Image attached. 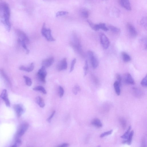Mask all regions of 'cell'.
<instances>
[{"mask_svg": "<svg viewBox=\"0 0 147 147\" xmlns=\"http://www.w3.org/2000/svg\"><path fill=\"white\" fill-rule=\"evenodd\" d=\"M72 40L70 43V45L78 54L83 56V52L79 38L77 36L74 35L72 36Z\"/></svg>", "mask_w": 147, "mask_h": 147, "instance_id": "1", "label": "cell"}, {"mask_svg": "<svg viewBox=\"0 0 147 147\" xmlns=\"http://www.w3.org/2000/svg\"><path fill=\"white\" fill-rule=\"evenodd\" d=\"M41 33L42 35L45 37L48 41H54L55 39L52 37L51 33V30L50 29H47L46 27L45 24L44 23L41 29Z\"/></svg>", "mask_w": 147, "mask_h": 147, "instance_id": "2", "label": "cell"}, {"mask_svg": "<svg viewBox=\"0 0 147 147\" xmlns=\"http://www.w3.org/2000/svg\"><path fill=\"white\" fill-rule=\"evenodd\" d=\"M47 73L46 68L42 66L41 68L38 70L37 74V77L40 81L43 83L46 82L45 78L47 75Z\"/></svg>", "mask_w": 147, "mask_h": 147, "instance_id": "3", "label": "cell"}, {"mask_svg": "<svg viewBox=\"0 0 147 147\" xmlns=\"http://www.w3.org/2000/svg\"><path fill=\"white\" fill-rule=\"evenodd\" d=\"M29 127V124L27 123L21 125L18 129L17 134L15 136V138H19L21 137L25 133Z\"/></svg>", "mask_w": 147, "mask_h": 147, "instance_id": "4", "label": "cell"}, {"mask_svg": "<svg viewBox=\"0 0 147 147\" xmlns=\"http://www.w3.org/2000/svg\"><path fill=\"white\" fill-rule=\"evenodd\" d=\"M88 54L91 62L92 67L94 69H95L97 68L99 65V61L97 58L94 55L93 52L90 50L88 51Z\"/></svg>", "mask_w": 147, "mask_h": 147, "instance_id": "5", "label": "cell"}, {"mask_svg": "<svg viewBox=\"0 0 147 147\" xmlns=\"http://www.w3.org/2000/svg\"><path fill=\"white\" fill-rule=\"evenodd\" d=\"M101 43L103 47L105 49H107L109 47L110 42L109 39L107 36L103 33H101L100 35Z\"/></svg>", "mask_w": 147, "mask_h": 147, "instance_id": "6", "label": "cell"}, {"mask_svg": "<svg viewBox=\"0 0 147 147\" xmlns=\"http://www.w3.org/2000/svg\"><path fill=\"white\" fill-rule=\"evenodd\" d=\"M14 108L16 114L18 117L21 116L25 111V108L21 104L15 105L14 106Z\"/></svg>", "mask_w": 147, "mask_h": 147, "instance_id": "7", "label": "cell"}, {"mask_svg": "<svg viewBox=\"0 0 147 147\" xmlns=\"http://www.w3.org/2000/svg\"><path fill=\"white\" fill-rule=\"evenodd\" d=\"M68 67V64L67 59L64 58L60 61L57 65V69L59 71L66 70Z\"/></svg>", "mask_w": 147, "mask_h": 147, "instance_id": "8", "label": "cell"}, {"mask_svg": "<svg viewBox=\"0 0 147 147\" xmlns=\"http://www.w3.org/2000/svg\"><path fill=\"white\" fill-rule=\"evenodd\" d=\"M127 27L130 35L132 37H135L137 35V32L134 26L131 24L128 23L127 25Z\"/></svg>", "mask_w": 147, "mask_h": 147, "instance_id": "9", "label": "cell"}, {"mask_svg": "<svg viewBox=\"0 0 147 147\" xmlns=\"http://www.w3.org/2000/svg\"><path fill=\"white\" fill-rule=\"evenodd\" d=\"M54 61V58L53 57H50L47 59H44L42 61V66H43L45 68L50 67L53 64Z\"/></svg>", "mask_w": 147, "mask_h": 147, "instance_id": "10", "label": "cell"}, {"mask_svg": "<svg viewBox=\"0 0 147 147\" xmlns=\"http://www.w3.org/2000/svg\"><path fill=\"white\" fill-rule=\"evenodd\" d=\"M119 3L122 7L128 11L131 10V7L129 0H118Z\"/></svg>", "mask_w": 147, "mask_h": 147, "instance_id": "11", "label": "cell"}, {"mask_svg": "<svg viewBox=\"0 0 147 147\" xmlns=\"http://www.w3.org/2000/svg\"><path fill=\"white\" fill-rule=\"evenodd\" d=\"M0 96L5 102L6 106L8 107H10V102L8 98L7 90L5 89L3 90Z\"/></svg>", "mask_w": 147, "mask_h": 147, "instance_id": "12", "label": "cell"}, {"mask_svg": "<svg viewBox=\"0 0 147 147\" xmlns=\"http://www.w3.org/2000/svg\"><path fill=\"white\" fill-rule=\"evenodd\" d=\"M16 33L18 37L21 38L22 40H24L27 43L29 42V38L24 32L19 30H17L16 31Z\"/></svg>", "mask_w": 147, "mask_h": 147, "instance_id": "13", "label": "cell"}, {"mask_svg": "<svg viewBox=\"0 0 147 147\" xmlns=\"http://www.w3.org/2000/svg\"><path fill=\"white\" fill-rule=\"evenodd\" d=\"M4 20L2 21V23L5 25L7 31L9 32L11 28V24L9 21L10 18L7 16H4Z\"/></svg>", "mask_w": 147, "mask_h": 147, "instance_id": "14", "label": "cell"}, {"mask_svg": "<svg viewBox=\"0 0 147 147\" xmlns=\"http://www.w3.org/2000/svg\"><path fill=\"white\" fill-rule=\"evenodd\" d=\"M125 80L126 83L128 84L134 85L135 84L133 78L129 73H127L125 75Z\"/></svg>", "mask_w": 147, "mask_h": 147, "instance_id": "15", "label": "cell"}, {"mask_svg": "<svg viewBox=\"0 0 147 147\" xmlns=\"http://www.w3.org/2000/svg\"><path fill=\"white\" fill-rule=\"evenodd\" d=\"M34 68V65L33 63H32L29 67H26V66H20L19 68V69L20 70L28 72H30L33 71Z\"/></svg>", "mask_w": 147, "mask_h": 147, "instance_id": "16", "label": "cell"}, {"mask_svg": "<svg viewBox=\"0 0 147 147\" xmlns=\"http://www.w3.org/2000/svg\"><path fill=\"white\" fill-rule=\"evenodd\" d=\"M92 125L98 128H101L103 126V124L101 120L98 118H95L92 120L91 122Z\"/></svg>", "mask_w": 147, "mask_h": 147, "instance_id": "17", "label": "cell"}, {"mask_svg": "<svg viewBox=\"0 0 147 147\" xmlns=\"http://www.w3.org/2000/svg\"><path fill=\"white\" fill-rule=\"evenodd\" d=\"M3 9L4 12V15L10 17V11L9 6L7 3H4L3 4Z\"/></svg>", "mask_w": 147, "mask_h": 147, "instance_id": "18", "label": "cell"}, {"mask_svg": "<svg viewBox=\"0 0 147 147\" xmlns=\"http://www.w3.org/2000/svg\"><path fill=\"white\" fill-rule=\"evenodd\" d=\"M36 102L40 107L43 108L45 107V104L44 100L41 96H37L36 99Z\"/></svg>", "mask_w": 147, "mask_h": 147, "instance_id": "19", "label": "cell"}, {"mask_svg": "<svg viewBox=\"0 0 147 147\" xmlns=\"http://www.w3.org/2000/svg\"><path fill=\"white\" fill-rule=\"evenodd\" d=\"M87 22L92 29L95 31H98L100 29L98 24H94L89 20H87Z\"/></svg>", "mask_w": 147, "mask_h": 147, "instance_id": "20", "label": "cell"}, {"mask_svg": "<svg viewBox=\"0 0 147 147\" xmlns=\"http://www.w3.org/2000/svg\"><path fill=\"white\" fill-rule=\"evenodd\" d=\"M114 85L116 94L118 95H120L121 93V90L120 88V86L119 84L117 81H116L114 82Z\"/></svg>", "mask_w": 147, "mask_h": 147, "instance_id": "21", "label": "cell"}, {"mask_svg": "<svg viewBox=\"0 0 147 147\" xmlns=\"http://www.w3.org/2000/svg\"><path fill=\"white\" fill-rule=\"evenodd\" d=\"M108 29L112 32L115 34L119 33L120 32V30L119 28L113 25H109V26Z\"/></svg>", "mask_w": 147, "mask_h": 147, "instance_id": "22", "label": "cell"}, {"mask_svg": "<svg viewBox=\"0 0 147 147\" xmlns=\"http://www.w3.org/2000/svg\"><path fill=\"white\" fill-rule=\"evenodd\" d=\"M122 55L123 59L124 62H128L130 61L131 58L128 54L125 52H122Z\"/></svg>", "mask_w": 147, "mask_h": 147, "instance_id": "23", "label": "cell"}, {"mask_svg": "<svg viewBox=\"0 0 147 147\" xmlns=\"http://www.w3.org/2000/svg\"><path fill=\"white\" fill-rule=\"evenodd\" d=\"M34 90L37 91H41L42 93L44 94H47V91L45 88L42 86H39L34 88L33 89Z\"/></svg>", "mask_w": 147, "mask_h": 147, "instance_id": "24", "label": "cell"}, {"mask_svg": "<svg viewBox=\"0 0 147 147\" xmlns=\"http://www.w3.org/2000/svg\"><path fill=\"white\" fill-rule=\"evenodd\" d=\"M134 131L132 130L131 132H130L127 139V140H126V143H127L128 145H130L131 144L132 139L134 135Z\"/></svg>", "mask_w": 147, "mask_h": 147, "instance_id": "25", "label": "cell"}, {"mask_svg": "<svg viewBox=\"0 0 147 147\" xmlns=\"http://www.w3.org/2000/svg\"><path fill=\"white\" fill-rule=\"evenodd\" d=\"M131 126H130L129 127L127 131L121 137V138L124 139H127L130 133V131L131 129Z\"/></svg>", "mask_w": 147, "mask_h": 147, "instance_id": "26", "label": "cell"}, {"mask_svg": "<svg viewBox=\"0 0 147 147\" xmlns=\"http://www.w3.org/2000/svg\"><path fill=\"white\" fill-rule=\"evenodd\" d=\"M23 78L25 80V81L26 85L29 86H31L32 82L31 78L28 76H24Z\"/></svg>", "mask_w": 147, "mask_h": 147, "instance_id": "27", "label": "cell"}, {"mask_svg": "<svg viewBox=\"0 0 147 147\" xmlns=\"http://www.w3.org/2000/svg\"><path fill=\"white\" fill-rule=\"evenodd\" d=\"M100 29H101L105 31H107L109 29L106 27V24L104 23H100L98 24Z\"/></svg>", "mask_w": 147, "mask_h": 147, "instance_id": "28", "label": "cell"}, {"mask_svg": "<svg viewBox=\"0 0 147 147\" xmlns=\"http://www.w3.org/2000/svg\"><path fill=\"white\" fill-rule=\"evenodd\" d=\"M21 141L19 138H15V142L12 147L19 146L21 145Z\"/></svg>", "mask_w": 147, "mask_h": 147, "instance_id": "29", "label": "cell"}, {"mask_svg": "<svg viewBox=\"0 0 147 147\" xmlns=\"http://www.w3.org/2000/svg\"><path fill=\"white\" fill-rule=\"evenodd\" d=\"M120 121L122 128L124 129H125L126 126V121L123 118L120 119Z\"/></svg>", "mask_w": 147, "mask_h": 147, "instance_id": "30", "label": "cell"}, {"mask_svg": "<svg viewBox=\"0 0 147 147\" xmlns=\"http://www.w3.org/2000/svg\"><path fill=\"white\" fill-rule=\"evenodd\" d=\"M88 68V62L87 60H86L85 62V64L83 67L84 71V76L86 75L87 73Z\"/></svg>", "mask_w": 147, "mask_h": 147, "instance_id": "31", "label": "cell"}, {"mask_svg": "<svg viewBox=\"0 0 147 147\" xmlns=\"http://www.w3.org/2000/svg\"><path fill=\"white\" fill-rule=\"evenodd\" d=\"M80 86L78 85H75L73 89V92L74 94H77L78 92L80 91Z\"/></svg>", "mask_w": 147, "mask_h": 147, "instance_id": "32", "label": "cell"}, {"mask_svg": "<svg viewBox=\"0 0 147 147\" xmlns=\"http://www.w3.org/2000/svg\"><path fill=\"white\" fill-rule=\"evenodd\" d=\"M113 131L112 130L109 131L107 132H104L100 135V137L101 138H102L106 136L110 135L112 133Z\"/></svg>", "mask_w": 147, "mask_h": 147, "instance_id": "33", "label": "cell"}, {"mask_svg": "<svg viewBox=\"0 0 147 147\" xmlns=\"http://www.w3.org/2000/svg\"><path fill=\"white\" fill-rule=\"evenodd\" d=\"M147 75L143 79L141 82V85L145 87H146L147 86Z\"/></svg>", "mask_w": 147, "mask_h": 147, "instance_id": "34", "label": "cell"}, {"mask_svg": "<svg viewBox=\"0 0 147 147\" xmlns=\"http://www.w3.org/2000/svg\"><path fill=\"white\" fill-rule=\"evenodd\" d=\"M82 17L85 19H87L89 16V13L86 10H83L81 13Z\"/></svg>", "mask_w": 147, "mask_h": 147, "instance_id": "35", "label": "cell"}, {"mask_svg": "<svg viewBox=\"0 0 147 147\" xmlns=\"http://www.w3.org/2000/svg\"><path fill=\"white\" fill-rule=\"evenodd\" d=\"M68 14V12L66 11H60L58 12L56 14V17H59Z\"/></svg>", "mask_w": 147, "mask_h": 147, "instance_id": "36", "label": "cell"}, {"mask_svg": "<svg viewBox=\"0 0 147 147\" xmlns=\"http://www.w3.org/2000/svg\"><path fill=\"white\" fill-rule=\"evenodd\" d=\"M76 62V58H74V59L72 60L71 62V67H70L69 72L70 73H71V72L73 71L74 69V65H75Z\"/></svg>", "mask_w": 147, "mask_h": 147, "instance_id": "37", "label": "cell"}, {"mask_svg": "<svg viewBox=\"0 0 147 147\" xmlns=\"http://www.w3.org/2000/svg\"><path fill=\"white\" fill-rule=\"evenodd\" d=\"M21 44L23 47L25 49L26 51V54H29V50L28 49L26 45L25 42L24 40H22Z\"/></svg>", "mask_w": 147, "mask_h": 147, "instance_id": "38", "label": "cell"}, {"mask_svg": "<svg viewBox=\"0 0 147 147\" xmlns=\"http://www.w3.org/2000/svg\"><path fill=\"white\" fill-rule=\"evenodd\" d=\"M64 88L62 86H59V94L60 98H61L63 97L64 94Z\"/></svg>", "mask_w": 147, "mask_h": 147, "instance_id": "39", "label": "cell"}, {"mask_svg": "<svg viewBox=\"0 0 147 147\" xmlns=\"http://www.w3.org/2000/svg\"><path fill=\"white\" fill-rule=\"evenodd\" d=\"M142 25L144 27H146L147 26V18L144 17L143 18L141 21Z\"/></svg>", "mask_w": 147, "mask_h": 147, "instance_id": "40", "label": "cell"}, {"mask_svg": "<svg viewBox=\"0 0 147 147\" xmlns=\"http://www.w3.org/2000/svg\"><path fill=\"white\" fill-rule=\"evenodd\" d=\"M55 113H56L55 111V110L53 112H52V113L51 114V115H50L49 117L47 119V121L49 123L51 122L52 119V118H53Z\"/></svg>", "mask_w": 147, "mask_h": 147, "instance_id": "41", "label": "cell"}, {"mask_svg": "<svg viewBox=\"0 0 147 147\" xmlns=\"http://www.w3.org/2000/svg\"><path fill=\"white\" fill-rule=\"evenodd\" d=\"M116 78L117 79V81L119 84L120 86L121 85L122 78L121 76L119 74H117L116 75Z\"/></svg>", "mask_w": 147, "mask_h": 147, "instance_id": "42", "label": "cell"}, {"mask_svg": "<svg viewBox=\"0 0 147 147\" xmlns=\"http://www.w3.org/2000/svg\"><path fill=\"white\" fill-rule=\"evenodd\" d=\"M70 144H69L68 143H65L60 145L59 146H58V147H67L69 146Z\"/></svg>", "mask_w": 147, "mask_h": 147, "instance_id": "43", "label": "cell"}]
</instances>
